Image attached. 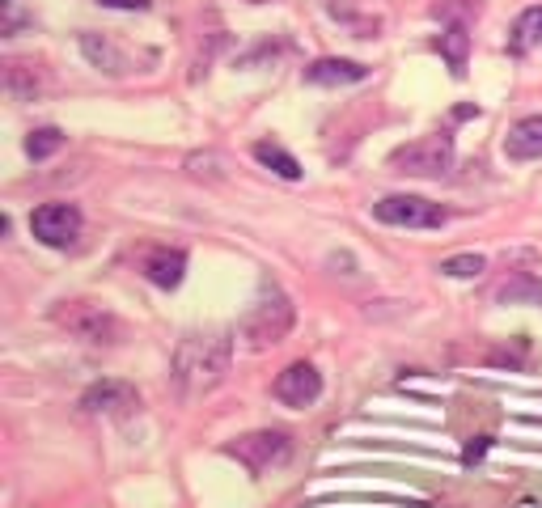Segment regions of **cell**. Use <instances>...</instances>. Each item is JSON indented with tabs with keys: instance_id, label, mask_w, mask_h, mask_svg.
<instances>
[{
	"instance_id": "obj_1",
	"label": "cell",
	"mask_w": 542,
	"mask_h": 508,
	"mask_svg": "<svg viewBox=\"0 0 542 508\" xmlns=\"http://www.w3.org/2000/svg\"><path fill=\"white\" fill-rule=\"evenodd\" d=\"M233 365V339L225 331H187L178 339L170 377L183 398H204L229 377Z\"/></svg>"
},
{
	"instance_id": "obj_2",
	"label": "cell",
	"mask_w": 542,
	"mask_h": 508,
	"mask_svg": "<svg viewBox=\"0 0 542 508\" xmlns=\"http://www.w3.org/2000/svg\"><path fill=\"white\" fill-rule=\"evenodd\" d=\"M293 322H297L293 301H288L276 284H267L259 293V301L250 305L246 318L238 322V339H242L246 352H267V348H276L280 339H288Z\"/></svg>"
},
{
	"instance_id": "obj_3",
	"label": "cell",
	"mask_w": 542,
	"mask_h": 508,
	"mask_svg": "<svg viewBox=\"0 0 542 508\" xmlns=\"http://www.w3.org/2000/svg\"><path fill=\"white\" fill-rule=\"evenodd\" d=\"M390 166L399 170V174H420V178H437L445 174L449 166H454V136H420V140H411L403 144V149H394L390 153Z\"/></svg>"
},
{
	"instance_id": "obj_4",
	"label": "cell",
	"mask_w": 542,
	"mask_h": 508,
	"mask_svg": "<svg viewBox=\"0 0 542 508\" xmlns=\"http://www.w3.org/2000/svg\"><path fill=\"white\" fill-rule=\"evenodd\" d=\"M373 216L394 229H441L449 221V212L424 195H386L373 204Z\"/></svg>"
},
{
	"instance_id": "obj_5",
	"label": "cell",
	"mask_w": 542,
	"mask_h": 508,
	"mask_svg": "<svg viewBox=\"0 0 542 508\" xmlns=\"http://www.w3.org/2000/svg\"><path fill=\"white\" fill-rule=\"evenodd\" d=\"M56 322L77 339L98 343V348L119 339V318L111 310H102V305H94V301H64L56 310Z\"/></svg>"
},
{
	"instance_id": "obj_6",
	"label": "cell",
	"mask_w": 542,
	"mask_h": 508,
	"mask_svg": "<svg viewBox=\"0 0 542 508\" xmlns=\"http://www.w3.org/2000/svg\"><path fill=\"white\" fill-rule=\"evenodd\" d=\"M81 225H85V216H81L77 204H43V208L30 212V233L51 250H64V246L77 242Z\"/></svg>"
},
{
	"instance_id": "obj_7",
	"label": "cell",
	"mask_w": 542,
	"mask_h": 508,
	"mask_svg": "<svg viewBox=\"0 0 542 508\" xmlns=\"http://www.w3.org/2000/svg\"><path fill=\"white\" fill-rule=\"evenodd\" d=\"M225 453H229V458H238L250 475H263V470L280 466L288 458V432H280V428L246 432V437H238Z\"/></svg>"
},
{
	"instance_id": "obj_8",
	"label": "cell",
	"mask_w": 542,
	"mask_h": 508,
	"mask_svg": "<svg viewBox=\"0 0 542 508\" xmlns=\"http://www.w3.org/2000/svg\"><path fill=\"white\" fill-rule=\"evenodd\" d=\"M271 394H276L284 407L305 411V407H314L318 398H322V373L310 365V360H293V365H288V369L276 377Z\"/></svg>"
},
{
	"instance_id": "obj_9",
	"label": "cell",
	"mask_w": 542,
	"mask_h": 508,
	"mask_svg": "<svg viewBox=\"0 0 542 508\" xmlns=\"http://www.w3.org/2000/svg\"><path fill=\"white\" fill-rule=\"evenodd\" d=\"M81 407L89 415H111V420H128V415L140 411V394L128 381H98L81 394Z\"/></svg>"
},
{
	"instance_id": "obj_10",
	"label": "cell",
	"mask_w": 542,
	"mask_h": 508,
	"mask_svg": "<svg viewBox=\"0 0 542 508\" xmlns=\"http://www.w3.org/2000/svg\"><path fill=\"white\" fill-rule=\"evenodd\" d=\"M140 276L170 293V288H178L183 276H187V254L170 250V246H149L140 254Z\"/></svg>"
},
{
	"instance_id": "obj_11",
	"label": "cell",
	"mask_w": 542,
	"mask_h": 508,
	"mask_svg": "<svg viewBox=\"0 0 542 508\" xmlns=\"http://www.w3.org/2000/svg\"><path fill=\"white\" fill-rule=\"evenodd\" d=\"M81 51L106 77H128V72H136V56L123 51L115 39H106V34H81Z\"/></svg>"
},
{
	"instance_id": "obj_12",
	"label": "cell",
	"mask_w": 542,
	"mask_h": 508,
	"mask_svg": "<svg viewBox=\"0 0 542 508\" xmlns=\"http://www.w3.org/2000/svg\"><path fill=\"white\" fill-rule=\"evenodd\" d=\"M504 157L509 161H538L542 157V115H526L504 136Z\"/></svg>"
},
{
	"instance_id": "obj_13",
	"label": "cell",
	"mask_w": 542,
	"mask_h": 508,
	"mask_svg": "<svg viewBox=\"0 0 542 508\" xmlns=\"http://www.w3.org/2000/svg\"><path fill=\"white\" fill-rule=\"evenodd\" d=\"M369 77V68L365 64H356V60H314L310 68H305V81L310 85H356V81H365Z\"/></svg>"
},
{
	"instance_id": "obj_14",
	"label": "cell",
	"mask_w": 542,
	"mask_h": 508,
	"mask_svg": "<svg viewBox=\"0 0 542 508\" xmlns=\"http://www.w3.org/2000/svg\"><path fill=\"white\" fill-rule=\"evenodd\" d=\"M250 153H255V161H259V166H267L271 174L288 178V183H297V178H301V161H297L293 153H288L284 144H276V140H259V144H255V149H250Z\"/></svg>"
},
{
	"instance_id": "obj_15",
	"label": "cell",
	"mask_w": 542,
	"mask_h": 508,
	"mask_svg": "<svg viewBox=\"0 0 542 508\" xmlns=\"http://www.w3.org/2000/svg\"><path fill=\"white\" fill-rule=\"evenodd\" d=\"M509 47H513V56H526V51L542 47V5H530V9L521 13L517 22H513Z\"/></svg>"
},
{
	"instance_id": "obj_16",
	"label": "cell",
	"mask_w": 542,
	"mask_h": 508,
	"mask_svg": "<svg viewBox=\"0 0 542 508\" xmlns=\"http://www.w3.org/2000/svg\"><path fill=\"white\" fill-rule=\"evenodd\" d=\"M437 47H441V56L449 60V68H454V77H462V72H466V51H471V34H466V22L449 26L441 39H437Z\"/></svg>"
},
{
	"instance_id": "obj_17",
	"label": "cell",
	"mask_w": 542,
	"mask_h": 508,
	"mask_svg": "<svg viewBox=\"0 0 542 508\" xmlns=\"http://www.w3.org/2000/svg\"><path fill=\"white\" fill-rule=\"evenodd\" d=\"M60 149H64V132H60V127H39V132L26 136V153L34 161H47L51 153H60Z\"/></svg>"
},
{
	"instance_id": "obj_18",
	"label": "cell",
	"mask_w": 542,
	"mask_h": 508,
	"mask_svg": "<svg viewBox=\"0 0 542 508\" xmlns=\"http://www.w3.org/2000/svg\"><path fill=\"white\" fill-rule=\"evenodd\" d=\"M441 271H445V276H454V280H475V276H483V271H487V259H483V254H454V259L441 263Z\"/></svg>"
},
{
	"instance_id": "obj_19",
	"label": "cell",
	"mask_w": 542,
	"mask_h": 508,
	"mask_svg": "<svg viewBox=\"0 0 542 508\" xmlns=\"http://www.w3.org/2000/svg\"><path fill=\"white\" fill-rule=\"evenodd\" d=\"M517 293H530V297H538V301H542V284L521 276L517 284H504V288H500V301H517Z\"/></svg>"
},
{
	"instance_id": "obj_20",
	"label": "cell",
	"mask_w": 542,
	"mask_h": 508,
	"mask_svg": "<svg viewBox=\"0 0 542 508\" xmlns=\"http://www.w3.org/2000/svg\"><path fill=\"white\" fill-rule=\"evenodd\" d=\"M102 9H132V13H144V9H153V0H98Z\"/></svg>"
},
{
	"instance_id": "obj_21",
	"label": "cell",
	"mask_w": 542,
	"mask_h": 508,
	"mask_svg": "<svg viewBox=\"0 0 542 508\" xmlns=\"http://www.w3.org/2000/svg\"><path fill=\"white\" fill-rule=\"evenodd\" d=\"M250 5H263V0H250Z\"/></svg>"
}]
</instances>
